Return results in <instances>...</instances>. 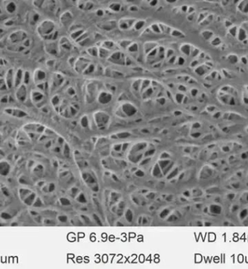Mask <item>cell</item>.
Here are the masks:
<instances>
[{
  "label": "cell",
  "mask_w": 248,
  "mask_h": 269,
  "mask_svg": "<svg viewBox=\"0 0 248 269\" xmlns=\"http://www.w3.org/2000/svg\"><path fill=\"white\" fill-rule=\"evenodd\" d=\"M136 174L138 175V176H143V175H144V173L142 172V171H138Z\"/></svg>",
  "instance_id": "obj_18"
},
{
  "label": "cell",
  "mask_w": 248,
  "mask_h": 269,
  "mask_svg": "<svg viewBox=\"0 0 248 269\" xmlns=\"http://www.w3.org/2000/svg\"><path fill=\"white\" fill-rule=\"evenodd\" d=\"M2 134L0 133V142L2 141Z\"/></svg>",
  "instance_id": "obj_22"
},
{
  "label": "cell",
  "mask_w": 248,
  "mask_h": 269,
  "mask_svg": "<svg viewBox=\"0 0 248 269\" xmlns=\"http://www.w3.org/2000/svg\"><path fill=\"white\" fill-rule=\"evenodd\" d=\"M42 205V200H41L39 197L37 196V198H36V200H35V202L33 203V206H34V207H41Z\"/></svg>",
  "instance_id": "obj_8"
},
{
  "label": "cell",
  "mask_w": 248,
  "mask_h": 269,
  "mask_svg": "<svg viewBox=\"0 0 248 269\" xmlns=\"http://www.w3.org/2000/svg\"><path fill=\"white\" fill-rule=\"evenodd\" d=\"M55 184H49V186L48 191L49 192H51L52 191L55 190Z\"/></svg>",
  "instance_id": "obj_14"
},
{
  "label": "cell",
  "mask_w": 248,
  "mask_h": 269,
  "mask_svg": "<svg viewBox=\"0 0 248 269\" xmlns=\"http://www.w3.org/2000/svg\"><path fill=\"white\" fill-rule=\"evenodd\" d=\"M11 170L10 164L4 160H0V175L7 176Z\"/></svg>",
  "instance_id": "obj_4"
},
{
  "label": "cell",
  "mask_w": 248,
  "mask_h": 269,
  "mask_svg": "<svg viewBox=\"0 0 248 269\" xmlns=\"http://www.w3.org/2000/svg\"><path fill=\"white\" fill-rule=\"evenodd\" d=\"M60 202H61V203L63 205H70L69 200H67V199H65V198H61Z\"/></svg>",
  "instance_id": "obj_10"
},
{
  "label": "cell",
  "mask_w": 248,
  "mask_h": 269,
  "mask_svg": "<svg viewBox=\"0 0 248 269\" xmlns=\"http://www.w3.org/2000/svg\"><path fill=\"white\" fill-rule=\"evenodd\" d=\"M2 192L4 194V195H6V196H9V191H8V189H7L5 187H2Z\"/></svg>",
  "instance_id": "obj_13"
},
{
  "label": "cell",
  "mask_w": 248,
  "mask_h": 269,
  "mask_svg": "<svg viewBox=\"0 0 248 269\" xmlns=\"http://www.w3.org/2000/svg\"><path fill=\"white\" fill-rule=\"evenodd\" d=\"M168 213V210H165L163 211V213L161 214V218H163L165 216H166V215Z\"/></svg>",
  "instance_id": "obj_16"
},
{
  "label": "cell",
  "mask_w": 248,
  "mask_h": 269,
  "mask_svg": "<svg viewBox=\"0 0 248 269\" xmlns=\"http://www.w3.org/2000/svg\"><path fill=\"white\" fill-rule=\"evenodd\" d=\"M6 112L9 114V115H14V116H16V117H19V118H22V117H24L25 115H27V114L25 112L22 111V110H19L8 109L6 110Z\"/></svg>",
  "instance_id": "obj_6"
},
{
  "label": "cell",
  "mask_w": 248,
  "mask_h": 269,
  "mask_svg": "<svg viewBox=\"0 0 248 269\" xmlns=\"http://www.w3.org/2000/svg\"><path fill=\"white\" fill-rule=\"evenodd\" d=\"M135 23H136V20L133 21L131 19H122L119 21L118 25L120 29L126 30L131 28V27L133 26Z\"/></svg>",
  "instance_id": "obj_5"
},
{
  "label": "cell",
  "mask_w": 248,
  "mask_h": 269,
  "mask_svg": "<svg viewBox=\"0 0 248 269\" xmlns=\"http://www.w3.org/2000/svg\"><path fill=\"white\" fill-rule=\"evenodd\" d=\"M78 200L79 202H81V203H85L86 202V199H85V196L83 195V194H81L80 196L78 198Z\"/></svg>",
  "instance_id": "obj_15"
},
{
  "label": "cell",
  "mask_w": 248,
  "mask_h": 269,
  "mask_svg": "<svg viewBox=\"0 0 248 269\" xmlns=\"http://www.w3.org/2000/svg\"><path fill=\"white\" fill-rule=\"evenodd\" d=\"M59 220L62 222H65L67 221V217L66 216H60L59 217Z\"/></svg>",
  "instance_id": "obj_17"
},
{
  "label": "cell",
  "mask_w": 248,
  "mask_h": 269,
  "mask_svg": "<svg viewBox=\"0 0 248 269\" xmlns=\"http://www.w3.org/2000/svg\"><path fill=\"white\" fill-rule=\"evenodd\" d=\"M126 218L128 221H131L132 220V213L130 210H128L127 213H126Z\"/></svg>",
  "instance_id": "obj_11"
},
{
  "label": "cell",
  "mask_w": 248,
  "mask_h": 269,
  "mask_svg": "<svg viewBox=\"0 0 248 269\" xmlns=\"http://www.w3.org/2000/svg\"><path fill=\"white\" fill-rule=\"evenodd\" d=\"M94 218H96V220H97V223H98V224H100V225H102V224H101V223H100V220H99V218H98L97 217V215H94Z\"/></svg>",
  "instance_id": "obj_19"
},
{
  "label": "cell",
  "mask_w": 248,
  "mask_h": 269,
  "mask_svg": "<svg viewBox=\"0 0 248 269\" xmlns=\"http://www.w3.org/2000/svg\"><path fill=\"white\" fill-rule=\"evenodd\" d=\"M4 48L9 51L15 52H24L30 49L32 44V39L28 33L23 30H15L5 35L2 39Z\"/></svg>",
  "instance_id": "obj_1"
},
{
  "label": "cell",
  "mask_w": 248,
  "mask_h": 269,
  "mask_svg": "<svg viewBox=\"0 0 248 269\" xmlns=\"http://www.w3.org/2000/svg\"><path fill=\"white\" fill-rule=\"evenodd\" d=\"M175 173H177V170H175V171H174V172L172 174H171V175H170V177H173V176H174V175H174V174H175ZM170 177H169V178H170Z\"/></svg>",
  "instance_id": "obj_21"
},
{
  "label": "cell",
  "mask_w": 248,
  "mask_h": 269,
  "mask_svg": "<svg viewBox=\"0 0 248 269\" xmlns=\"http://www.w3.org/2000/svg\"><path fill=\"white\" fill-rule=\"evenodd\" d=\"M19 182L22 185H24V186H27V185H30V179L28 178V176H25V175H21L20 178H19Z\"/></svg>",
  "instance_id": "obj_7"
},
{
  "label": "cell",
  "mask_w": 248,
  "mask_h": 269,
  "mask_svg": "<svg viewBox=\"0 0 248 269\" xmlns=\"http://www.w3.org/2000/svg\"><path fill=\"white\" fill-rule=\"evenodd\" d=\"M36 28L40 38L48 42H54L58 38V30L56 24L50 20L39 21Z\"/></svg>",
  "instance_id": "obj_2"
},
{
  "label": "cell",
  "mask_w": 248,
  "mask_h": 269,
  "mask_svg": "<svg viewBox=\"0 0 248 269\" xmlns=\"http://www.w3.org/2000/svg\"><path fill=\"white\" fill-rule=\"evenodd\" d=\"M0 216H1V218H3L4 220H8V219H10V218H12L11 215L8 214V213H5V212L2 213H1V215H0Z\"/></svg>",
  "instance_id": "obj_9"
},
{
  "label": "cell",
  "mask_w": 248,
  "mask_h": 269,
  "mask_svg": "<svg viewBox=\"0 0 248 269\" xmlns=\"http://www.w3.org/2000/svg\"><path fill=\"white\" fill-rule=\"evenodd\" d=\"M149 152H147V153H146V155H149V154H151L154 153V150H151V151Z\"/></svg>",
  "instance_id": "obj_20"
},
{
  "label": "cell",
  "mask_w": 248,
  "mask_h": 269,
  "mask_svg": "<svg viewBox=\"0 0 248 269\" xmlns=\"http://www.w3.org/2000/svg\"><path fill=\"white\" fill-rule=\"evenodd\" d=\"M4 157H5V152L2 148H0V160H3Z\"/></svg>",
  "instance_id": "obj_12"
},
{
  "label": "cell",
  "mask_w": 248,
  "mask_h": 269,
  "mask_svg": "<svg viewBox=\"0 0 248 269\" xmlns=\"http://www.w3.org/2000/svg\"><path fill=\"white\" fill-rule=\"evenodd\" d=\"M18 196L25 205L28 206L33 205V203L37 196L36 194L31 191L30 189L26 187H20L18 189Z\"/></svg>",
  "instance_id": "obj_3"
}]
</instances>
